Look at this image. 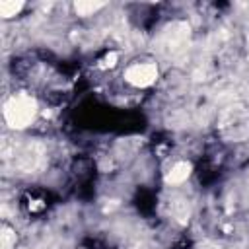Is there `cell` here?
Returning <instances> with one entry per match:
<instances>
[{
    "label": "cell",
    "instance_id": "obj_1",
    "mask_svg": "<svg viewBox=\"0 0 249 249\" xmlns=\"http://www.w3.org/2000/svg\"><path fill=\"white\" fill-rule=\"evenodd\" d=\"M37 117V101L31 93L18 91L8 97L4 103V119L10 128L23 130L27 128Z\"/></svg>",
    "mask_w": 249,
    "mask_h": 249
},
{
    "label": "cell",
    "instance_id": "obj_2",
    "mask_svg": "<svg viewBox=\"0 0 249 249\" xmlns=\"http://www.w3.org/2000/svg\"><path fill=\"white\" fill-rule=\"evenodd\" d=\"M218 132L224 140L241 142L249 138V109L235 103L222 111L218 119Z\"/></svg>",
    "mask_w": 249,
    "mask_h": 249
},
{
    "label": "cell",
    "instance_id": "obj_3",
    "mask_svg": "<svg viewBox=\"0 0 249 249\" xmlns=\"http://www.w3.org/2000/svg\"><path fill=\"white\" fill-rule=\"evenodd\" d=\"M191 27L185 21H173L169 23L161 33V51L165 54H179L185 51L189 43Z\"/></svg>",
    "mask_w": 249,
    "mask_h": 249
},
{
    "label": "cell",
    "instance_id": "obj_4",
    "mask_svg": "<svg viewBox=\"0 0 249 249\" xmlns=\"http://www.w3.org/2000/svg\"><path fill=\"white\" fill-rule=\"evenodd\" d=\"M123 76L134 88H148L158 80V66L152 60H138L128 64Z\"/></svg>",
    "mask_w": 249,
    "mask_h": 249
},
{
    "label": "cell",
    "instance_id": "obj_5",
    "mask_svg": "<svg viewBox=\"0 0 249 249\" xmlns=\"http://www.w3.org/2000/svg\"><path fill=\"white\" fill-rule=\"evenodd\" d=\"M43 160V148L39 144H27L25 148H21V152L18 154V167L23 171H31L35 167H39Z\"/></svg>",
    "mask_w": 249,
    "mask_h": 249
},
{
    "label": "cell",
    "instance_id": "obj_6",
    "mask_svg": "<svg viewBox=\"0 0 249 249\" xmlns=\"http://www.w3.org/2000/svg\"><path fill=\"white\" fill-rule=\"evenodd\" d=\"M191 171H193V165H191L189 161H177V163H173L171 169L167 171L165 181H167L169 185H181V183H185V181L189 179Z\"/></svg>",
    "mask_w": 249,
    "mask_h": 249
},
{
    "label": "cell",
    "instance_id": "obj_7",
    "mask_svg": "<svg viewBox=\"0 0 249 249\" xmlns=\"http://www.w3.org/2000/svg\"><path fill=\"white\" fill-rule=\"evenodd\" d=\"M16 241H18L16 230L10 228L8 224H2V228H0V249H16Z\"/></svg>",
    "mask_w": 249,
    "mask_h": 249
},
{
    "label": "cell",
    "instance_id": "obj_8",
    "mask_svg": "<svg viewBox=\"0 0 249 249\" xmlns=\"http://www.w3.org/2000/svg\"><path fill=\"white\" fill-rule=\"evenodd\" d=\"M101 8H105V2H88V0H80L74 4V12L78 16H93L95 12H99Z\"/></svg>",
    "mask_w": 249,
    "mask_h": 249
},
{
    "label": "cell",
    "instance_id": "obj_9",
    "mask_svg": "<svg viewBox=\"0 0 249 249\" xmlns=\"http://www.w3.org/2000/svg\"><path fill=\"white\" fill-rule=\"evenodd\" d=\"M23 10V2H14V0H4L0 2V16L2 18H14Z\"/></svg>",
    "mask_w": 249,
    "mask_h": 249
},
{
    "label": "cell",
    "instance_id": "obj_10",
    "mask_svg": "<svg viewBox=\"0 0 249 249\" xmlns=\"http://www.w3.org/2000/svg\"><path fill=\"white\" fill-rule=\"evenodd\" d=\"M117 60H119V53H115V51H109V53H105L103 54V58L99 60L101 64V68H113L115 64H117Z\"/></svg>",
    "mask_w": 249,
    "mask_h": 249
}]
</instances>
